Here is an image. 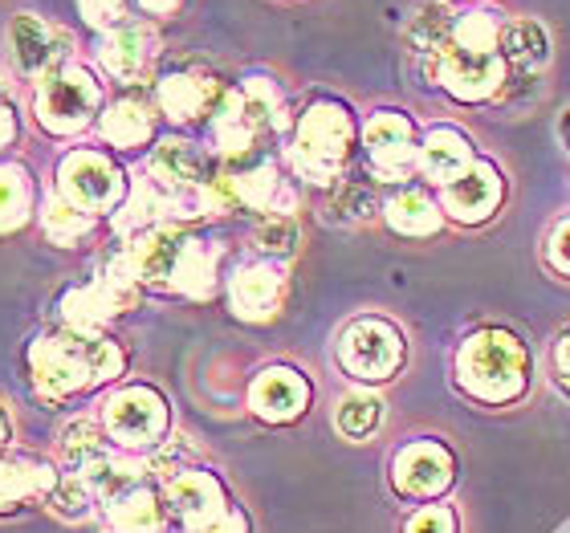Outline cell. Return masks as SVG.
<instances>
[{"instance_id": "1", "label": "cell", "mask_w": 570, "mask_h": 533, "mask_svg": "<svg viewBox=\"0 0 570 533\" xmlns=\"http://www.w3.org/2000/svg\"><path fill=\"white\" fill-rule=\"evenodd\" d=\"M122 351L98 330H66L41 334L29 346V375L41 399L58 403L73 392H86L95 383H107L122 375Z\"/></svg>"}, {"instance_id": "2", "label": "cell", "mask_w": 570, "mask_h": 533, "mask_svg": "<svg viewBox=\"0 0 570 533\" xmlns=\"http://www.w3.org/2000/svg\"><path fill=\"white\" fill-rule=\"evenodd\" d=\"M456 375L476 399L505 403L525 387V351L505 330H481L461 346Z\"/></svg>"}, {"instance_id": "3", "label": "cell", "mask_w": 570, "mask_h": 533, "mask_svg": "<svg viewBox=\"0 0 570 533\" xmlns=\"http://www.w3.org/2000/svg\"><path fill=\"white\" fill-rule=\"evenodd\" d=\"M351 139H355V127H351L346 107H338V102H314L302 115V122H297L289 164H294V171L302 179L326 188L343 171L346 155H351Z\"/></svg>"}, {"instance_id": "4", "label": "cell", "mask_w": 570, "mask_h": 533, "mask_svg": "<svg viewBox=\"0 0 570 533\" xmlns=\"http://www.w3.org/2000/svg\"><path fill=\"white\" fill-rule=\"evenodd\" d=\"M98 107H102V90L90 78V70L73 61L37 82L33 115L49 135H78L82 127H90Z\"/></svg>"}, {"instance_id": "5", "label": "cell", "mask_w": 570, "mask_h": 533, "mask_svg": "<svg viewBox=\"0 0 570 533\" xmlns=\"http://www.w3.org/2000/svg\"><path fill=\"white\" fill-rule=\"evenodd\" d=\"M139 302V277L127 265V253L110 257L102 269H98L95 282L78 285L70 294L61 297V318L73 330H98L107 326L110 318H119Z\"/></svg>"}, {"instance_id": "6", "label": "cell", "mask_w": 570, "mask_h": 533, "mask_svg": "<svg viewBox=\"0 0 570 533\" xmlns=\"http://www.w3.org/2000/svg\"><path fill=\"white\" fill-rule=\"evenodd\" d=\"M102 427L122 448H155L167 436V403L151 387H122L102 399Z\"/></svg>"}, {"instance_id": "7", "label": "cell", "mask_w": 570, "mask_h": 533, "mask_svg": "<svg viewBox=\"0 0 570 533\" xmlns=\"http://www.w3.org/2000/svg\"><path fill=\"white\" fill-rule=\"evenodd\" d=\"M338 358L355 379L380 383L392 379L400 363H404V338L392 322L383 318H358L351 322L338 338Z\"/></svg>"}, {"instance_id": "8", "label": "cell", "mask_w": 570, "mask_h": 533, "mask_svg": "<svg viewBox=\"0 0 570 533\" xmlns=\"http://www.w3.org/2000/svg\"><path fill=\"white\" fill-rule=\"evenodd\" d=\"M58 196L73 208L98 216L122 200V171L98 151H73L58 167Z\"/></svg>"}, {"instance_id": "9", "label": "cell", "mask_w": 570, "mask_h": 533, "mask_svg": "<svg viewBox=\"0 0 570 533\" xmlns=\"http://www.w3.org/2000/svg\"><path fill=\"white\" fill-rule=\"evenodd\" d=\"M436 78L440 86L456 95L461 102H476L489 98L505 78V58L501 49H481V46H461L452 41L444 53L436 58Z\"/></svg>"}, {"instance_id": "10", "label": "cell", "mask_w": 570, "mask_h": 533, "mask_svg": "<svg viewBox=\"0 0 570 533\" xmlns=\"http://www.w3.org/2000/svg\"><path fill=\"white\" fill-rule=\"evenodd\" d=\"M66 53H70V37L53 29L49 21L33 17V12H17L9 24V58L12 70L21 78H49L53 70L66 66Z\"/></svg>"}, {"instance_id": "11", "label": "cell", "mask_w": 570, "mask_h": 533, "mask_svg": "<svg viewBox=\"0 0 570 533\" xmlns=\"http://www.w3.org/2000/svg\"><path fill=\"white\" fill-rule=\"evenodd\" d=\"M184 249H188V233H179L176 225H155V228H147V233H139V237H131L127 265L135 269L139 282L171 289Z\"/></svg>"}, {"instance_id": "12", "label": "cell", "mask_w": 570, "mask_h": 533, "mask_svg": "<svg viewBox=\"0 0 570 533\" xmlns=\"http://www.w3.org/2000/svg\"><path fill=\"white\" fill-rule=\"evenodd\" d=\"M367 155H371V167H375V176L380 179H407L412 176V167H416V142H412V122L404 115H392V110H383L375 119L367 122Z\"/></svg>"}, {"instance_id": "13", "label": "cell", "mask_w": 570, "mask_h": 533, "mask_svg": "<svg viewBox=\"0 0 570 533\" xmlns=\"http://www.w3.org/2000/svg\"><path fill=\"white\" fill-rule=\"evenodd\" d=\"M228 302L240 322H274L285 306V273L277 265H249L240 269L228 285Z\"/></svg>"}, {"instance_id": "14", "label": "cell", "mask_w": 570, "mask_h": 533, "mask_svg": "<svg viewBox=\"0 0 570 533\" xmlns=\"http://www.w3.org/2000/svg\"><path fill=\"white\" fill-rule=\"evenodd\" d=\"M167 505L176 513L184 530L204 522H216L228 513L225 488L213 473H200V468H184V473L167 476Z\"/></svg>"}, {"instance_id": "15", "label": "cell", "mask_w": 570, "mask_h": 533, "mask_svg": "<svg viewBox=\"0 0 570 533\" xmlns=\"http://www.w3.org/2000/svg\"><path fill=\"white\" fill-rule=\"evenodd\" d=\"M225 102V90L213 73L200 70H176L159 82V107L171 115L176 122H200L208 115H216Z\"/></svg>"}, {"instance_id": "16", "label": "cell", "mask_w": 570, "mask_h": 533, "mask_svg": "<svg viewBox=\"0 0 570 533\" xmlns=\"http://www.w3.org/2000/svg\"><path fill=\"white\" fill-rule=\"evenodd\" d=\"M220 179H225V188H228L233 213H237V208H249V213L289 216V208H294V196L285 191L274 164H253V167H240V171H225Z\"/></svg>"}, {"instance_id": "17", "label": "cell", "mask_w": 570, "mask_h": 533, "mask_svg": "<svg viewBox=\"0 0 570 533\" xmlns=\"http://www.w3.org/2000/svg\"><path fill=\"white\" fill-rule=\"evenodd\" d=\"M452 481V456L432 440H420L395 456V488L407 497H436Z\"/></svg>"}, {"instance_id": "18", "label": "cell", "mask_w": 570, "mask_h": 533, "mask_svg": "<svg viewBox=\"0 0 570 533\" xmlns=\"http://www.w3.org/2000/svg\"><path fill=\"white\" fill-rule=\"evenodd\" d=\"M309 403V387L306 379L289 367H269L262 371L249 387V407L269 424H289L297 415L306 412Z\"/></svg>"}, {"instance_id": "19", "label": "cell", "mask_w": 570, "mask_h": 533, "mask_svg": "<svg viewBox=\"0 0 570 533\" xmlns=\"http://www.w3.org/2000/svg\"><path fill=\"white\" fill-rule=\"evenodd\" d=\"M440 200H444V208H449L456 220H464V225L485 220V216L501 204L498 167H493V164H473L461 179H456V184H449V188L440 191Z\"/></svg>"}, {"instance_id": "20", "label": "cell", "mask_w": 570, "mask_h": 533, "mask_svg": "<svg viewBox=\"0 0 570 533\" xmlns=\"http://www.w3.org/2000/svg\"><path fill=\"white\" fill-rule=\"evenodd\" d=\"M61 476L33 456H0V513L21 510L29 501L49 497Z\"/></svg>"}, {"instance_id": "21", "label": "cell", "mask_w": 570, "mask_h": 533, "mask_svg": "<svg viewBox=\"0 0 570 533\" xmlns=\"http://www.w3.org/2000/svg\"><path fill=\"white\" fill-rule=\"evenodd\" d=\"M155 49H159V37L147 24H122V29H115L107 37V46H102V66L119 82H139L142 73L151 70Z\"/></svg>"}, {"instance_id": "22", "label": "cell", "mask_w": 570, "mask_h": 533, "mask_svg": "<svg viewBox=\"0 0 570 533\" xmlns=\"http://www.w3.org/2000/svg\"><path fill=\"white\" fill-rule=\"evenodd\" d=\"M420 167L428 171L432 184L449 188V184H456V179L473 167V147H469V139H464L461 131L436 127V131L428 135L424 147H420Z\"/></svg>"}, {"instance_id": "23", "label": "cell", "mask_w": 570, "mask_h": 533, "mask_svg": "<svg viewBox=\"0 0 570 533\" xmlns=\"http://www.w3.org/2000/svg\"><path fill=\"white\" fill-rule=\"evenodd\" d=\"M151 179L167 191L208 184L204 179V155L184 139H164L151 151Z\"/></svg>"}, {"instance_id": "24", "label": "cell", "mask_w": 570, "mask_h": 533, "mask_svg": "<svg viewBox=\"0 0 570 533\" xmlns=\"http://www.w3.org/2000/svg\"><path fill=\"white\" fill-rule=\"evenodd\" d=\"M164 505L147 485L107 501V533H164Z\"/></svg>"}, {"instance_id": "25", "label": "cell", "mask_w": 570, "mask_h": 533, "mask_svg": "<svg viewBox=\"0 0 570 533\" xmlns=\"http://www.w3.org/2000/svg\"><path fill=\"white\" fill-rule=\"evenodd\" d=\"M501 58L518 66L522 73L542 70L550 61V33L547 24L534 21V17H518V21H505L501 29Z\"/></svg>"}, {"instance_id": "26", "label": "cell", "mask_w": 570, "mask_h": 533, "mask_svg": "<svg viewBox=\"0 0 570 533\" xmlns=\"http://www.w3.org/2000/svg\"><path fill=\"white\" fill-rule=\"evenodd\" d=\"M216 273H220V249L208 245V240L188 237V249L179 257L171 289H179V294H188V297H208L216 289Z\"/></svg>"}, {"instance_id": "27", "label": "cell", "mask_w": 570, "mask_h": 533, "mask_svg": "<svg viewBox=\"0 0 570 533\" xmlns=\"http://www.w3.org/2000/svg\"><path fill=\"white\" fill-rule=\"evenodd\" d=\"M41 228H46V237L61 249H73L78 240L90 237V228H95V216L82 213V208H73L70 200H61L58 191L46 196L41 204Z\"/></svg>"}, {"instance_id": "28", "label": "cell", "mask_w": 570, "mask_h": 533, "mask_svg": "<svg viewBox=\"0 0 570 533\" xmlns=\"http://www.w3.org/2000/svg\"><path fill=\"white\" fill-rule=\"evenodd\" d=\"M33 213V184L21 164H0V233H17Z\"/></svg>"}, {"instance_id": "29", "label": "cell", "mask_w": 570, "mask_h": 533, "mask_svg": "<svg viewBox=\"0 0 570 533\" xmlns=\"http://www.w3.org/2000/svg\"><path fill=\"white\" fill-rule=\"evenodd\" d=\"M456 21H461V17H456V12H449L444 4H424V9L412 17V24H407V41L416 46V53L440 58V53L452 46Z\"/></svg>"}, {"instance_id": "30", "label": "cell", "mask_w": 570, "mask_h": 533, "mask_svg": "<svg viewBox=\"0 0 570 533\" xmlns=\"http://www.w3.org/2000/svg\"><path fill=\"white\" fill-rule=\"evenodd\" d=\"M387 225L404 237H428L440 228V213L436 204L420 196V191H400L395 200H387Z\"/></svg>"}, {"instance_id": "31", "label": "cell", "mask_w": 570, "mask_h": 533, "mask_svg": "<svg viewBox=\"0 0 570 533\" xmlns=\"http://www.w3.org/2000/svg\"><path fill=\"white\" fill-rule=\"evenodd\" d=\"M102 139L115 142V147H142L151 139V115L142 102H115V107L102 115Z\"/></svg>"}, {"instance_id": "32", "label": "cell", "mask_w": 570, "mask_h": 533, "mask_svg": "<svg viewBox=\"0 0 570 533\" xmlns=\"http://www.w3.org/2000/svg\"><path fill=\"white\" fill-rule=\"evenodd\" d=\"M380 424H383V399L380 395L351 392V395L338 399V407H334V427H338L346 440H367Z\"/></svg>"}, {"instance_id": "33", "label": "cell", "mask_w": 570, "mask_h": 533, "mask_svg": "<svg viewBox=\"0 0 570 533\" xmlns=\"http://www.w3.org/2000/svg\"><path fill=\"white\" fill-rule=\"evenodd\" d=\"M61 452H66V461H70L73 468H86V464H95L98 456H107L110 452L107 432H98L95 424L78 420V424H70L66 432H61Z\"/></svg>"}, {"instance_id": "34", "label": "cell", "mask_w": 570, "mask_h": 533, "mask_svg": "<svg viewBox=\"0 0 570 533\" xmlns=\"http://www.w3.org/2000/svg\"><path fill=\"white\" fill-rule=\"evenodd\" d=\"M90 501H95V488L82 473H70L66 481H58V488L49 493V505L58 517H70V522H82L90 513Z\"/></svg>"}, {"instance_id": "35", "label": "cell", "mask_w": 570, "mask_h": 533, "mask_svg": "<svg viewBox=\"0 0 570 533\" xmlns=\"http://www.w3.org/2000/svg\"><path fill=\"white\" fill-rule=\"evenodd\" d=\"M257 249L265 253V257H277V261H285V257H294L297 249V220L294 216H269L262 228H257Z\"/></svg>"}, {"instance_id": "36", "label": "cell", "mask_w": 570, "mask_h": 533, "mask_svg": "<svg viewBox=\"0 0 570 533\" xmlns=\"http://www.w3.org/2000/svg\"><path fill=\"white\" fill-rule=\"evenodd\" d=\"M371 213H375V200L363 188H343V200L331 204V220H363Z\"/></svg>"}, {"instance_id": "37", "label": "cell", "mask_w": 570, "mask_h": 533, "mask_svg": "<svg viewBox=\"0 0 570 533\" xmlns=\"http://www.w3.org/2000/svg\"><path fill=\"white\" fill-rule=\"evenodd\" d=\"M78 9L95 29H110V24H119L127 0H78Z\"/></svg>"}, {"instance_id": "38", "label": "cell", "mask_w": 570, "mask_h": 533, "mask_svg": "<svg viewBox=\"0 0 570 533\" xmlns=\"http://www.w3.org/2000/svg\"><path fill=\"white\" fill-rule=\"evenodd\" d=\"M456 525H452V513L444 510V505H432V510L416 513L412 517V525H407V533H452Z\"/></svg>"}, {"instance_id": "39", "label": "cell", "mask_w": 570, "mask_h": 533, "mask_svg": "<svg viewBox=\"0 0 570 533\" xmlns=\"http://www.w3.org/2000/svg\"><path fill=\"white\" fill-rule=\"evenodd\" d=\"M550 265L559 273H570V216L554 228V237H550Z\"/></svg>"}, {"instance_id": "40", "label": "cell", "mask_w": 570, "mask_h": 533, "mask_svg": "<svg viewBox=\"0 0 570 533\" xmlns=\"http://www.w3.org/2000/svg\"><path fill=\"white\" fill-rule=\"evenodd\" d=\"M184 533H249V522H245V513L228 510L225 517H216V522H204V525H191Z\"/></svg>"}, {"instance_id": "41", "label": "cell", "mask_w": 570, "mask_h": 533, "mask_svg": "<svg viewBox=\"0 0 570 533\" xmlns=\"http://www.w3.org/2000/svg\"><path fill=\"white\" fill-rule=\"evenodd\" d=\"M17 139V119H12V107H0V151Z\"/></svg>"}, {"instance_id": "42", "label": "cell", "mask_w": 570, "mask_h": 533, "mask_svg": "<svg viewBox=\"0 0 570 533\" xmlns=\"http://www.w3.org/2000/svg\"><path fill=\"white\" fill-rule=\"evenodd\" d=\"M142 9L155 12V17H167V12H176L179 9V0H139Z\"/></svg>"}, {"instance_id": "43", "label": "cell", "mask_w": 570, "mask_h": 533, "mask_svg": "<svg viewBox=\"0 0 570 533\" xmlns=\"http://www.w3.org/2000/svg\"><path fill=\"white\" fill-rule=\"evenodd\" d=\"M9 444H12V420H9V412H4V403H0V456H4Z\"/></svg>"}, {"instance_id": "44", "label": "cell", "mask_w": 570, "mask_h": 533, "mask_svg": "<svg viewBox=\"0 0 570 533\" xmlns=\"http://www.w3.org/2000/svg\"><path fill=\"white\" fill-rule=\"evenodd\" d=\"M554 363H559L562 375H570V334L559 343V351H554Z\"/></svg>"}, {"instance_id": "45", "label": "cell", "mask_w": 570, "mask_h": 533, "mask_svg": "<svg viewBox=\"0 0 570 533\" xmlns=\"http://www.w3.org/2000/svg\"><path fill=\"white\" fill-rule=\"evenodd\" d=\"M559 135H562V142L570 147V110L562 115V122H559Z\"/></svg>"}, {"instance_id": "46", "label": "cell", "mask_w": 570, "mask_h": 533, "mask_svg": "<svg viewBox=\"0 0 570 533\" xmlns=\"http://www.w3.org/2000/svg\"><path fill=\"white\" fill-rule=\"evenodd\" d=\"M0 107H9V102H4V86H0Z\"/></svg>"}]
</instances>
